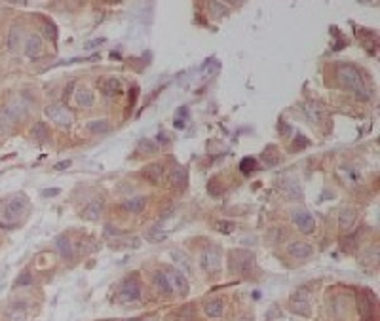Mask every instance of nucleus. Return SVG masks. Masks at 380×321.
<instances>
[{
	"label": "nucleus",
	"instance_id": "nucleus-21",
	"mask_svg": "<svg viewBox=\"0 0 380 321\" xmlns=\"http://www.w3.org/2000/svg\"><path fill=\"white\" fill-rule=\"evenodd\" d=\"M289 308L293 310V312H296V314H300V316H310V314H312V306H310L308 300H293V298H291Z\"/></svg>",
	"mask_w": 380,
	"mask_h": 321
},
{
	"label": "nucleus",
	"instance_id": "nucleus-4",
	"mask_svg": "<svg viewBox=\"0 0 380 321\" xmlns=\"http://www.w3.org/2000/svg\"><path fill=\"white\" fill-rule=\"evenodd\" d=\"M44 114H46L48 120H51V122L57 123V125H63V127H69V125L73 123V114H71V111L65 109L59 103L48 105V107L44 109Z\"/></svg>",
	"mask_w": 380,
	"mask_h": 321
},
{
	"label": "nucleus",
	"instance_id": "nucleus-1",
	"mask_svg": "<svg viewBox=\"0 0 380 321\" xmlns=\"http://www.w3.org/2000/svg\"><path fill=\"white\" fill-rule=\"evenodd\" d=\"M338 80H340V84L344 87H348L357 99H361V101H367L371 97V91L367 89L365 86V82H363V78H361V74L357 71L354 65H338Z\"/></svg>",
	"mask_w": 380,
	"mask_h": 321
},
{
	"label": "nucleus",
	"instance_id": "nucleus-13",
	"mask_svg": "<svg viewBox=\"0 0 380 321\" xmlns=\"http://www.w3.org/2000/svg\"><path fill=\"white\" fill-rule=\"evenodd\" d=\"M42 51V38L38 35H31L25 42V53L31 57V59H37Z\"/></svg>",
	"mask_w": 380,
	"mask_h": 321
},
{
	"label": "nucleus",
	"instance_id": "nucleus-26",
	"mask_svg": "<svg viewBox=\"0 0 380 321\" xmlns=\"http://www.w3.org/2000/svg\"><path fill=\"white\" fill-rule=\"evenodd\" d=\"M42 31H44V37L48 38L49 42H55V40H57V27H55V23H51L49 19L44 21Z\"/></svg>",
	"mask_w": 380,
	"mask_h": 321
},
{
	"label": "nucleus",
	"instance_id": "nucleus-30",
	"mask_svg": "<svg viewBox=\"0 0 380 321\" xmlns=\"http://www.w3.org/2000/svg\"><path fill=\"white\" fill-rule=\"evenodd\" d=\"M166 238H168V234H166V232H162V230H160V226L152 228V230L147 234V240L148 241H152V243H156V241H164Z\"/></svg>",
	"mask_w": 380,
	"mask_h": 321
},
{
	"label": "nucleus",
	"instance_id": "nucleus-33",
	"mask_svg": "<svg viewBox=\"0 0 380 321\" xmlns=\"http://www.w3.org/2000/svg\"><path fill=\"white\" fill-rule=\"evenodd\" d=\"M234 228H236V224L230 222V221H221L219 224H217V230L222 232V234H232Z\"/></svg>",
	"mask_w": 380,
	"mask_h": 321
},
{
	"label": "nucleus",
	"instance_id": "nucleus-23",
	"mask_svg": "<svg viewBox=\"0 0 380 321\" xmlns=\"http://www.w3.org/2000/svg\"><path fill=\"white\" fill-rule=\"evenodd\" d=\"M19 38H23V31L17 27V25H13L12 29H10V35H8V48L12 49H17L19 46Z\"/></svg>",
	"mask_w": 380,
	"mask_h": 321
},
{
	"label": "nucleus",
	"instance_id": "nucleus-10",
	"mask_svg": "<svg viewBox=\"0 0 380 321\" xmlns=\"http://www.w3.org/2000/svg\"><path fill=\"white\" fill-rule=\"evenodd\" d=\"M169 181H171L173 188H177V190H184L186 185H188V173H186V169H184L183 165H175L171 175H169Z\"/></svg>",
	"mask_w": 380,
	"mask_h": 321
},
{
	"label": "nucleus",
	"instance_id": "nucleus-7",
	"mask_svg": "<svg viewBox=\"0 0 380 321\" xmlns=\"http://www.w3.org/2000/svg\"><path fill=\"white\" fill-rule=\"evenodd\" d=\"M166 276H168V280H169V285H171L173 291H177L181 296H186L188 295V289H190V283H188V280L183 276V272L177 270V268H171V270L166 272Z\"/></svg>",
	"mask_w": 380,
	"mask_h": 321
},
{
	"label": "nucleus",
	"instance_id": "nucleus-25",
	"mask_svg": "<svg viewBox=\"0 0 380 321\" xmlns=\"http://www.w3.org/2000/svg\"><path fill=\"white\" fill-rule=\"evenodd\" d=\"M87 129L91 133H107L111 129V123L107 122V120H93V122L87 123Z\"/></svg>",
	"mask_w": 380,
	"mask_h": 321
},
{
	"label": "nucleus",
	"instance_id": "nucleus-39",
	"mask_svg": "<svg viewBox=\"0 0 380 321\" xmlns=\"http://www.w3.org/2000/svg\"><path fill=\"white\" fill-rule=\"evenodd\" d=\"M186 114H188V109H186V107H181V109H177V114H175V116H177V120L184 122V118H188Z\"/></svg>",
	"mask_w": 380,
	"mask_h": 321
},
{
	"label": "nucleus",
	"instance_id": "nucleus-6",
	"mask_svg": "<svg viewBox=\"0 0 380 321\" xmlns=\"http://www.w3.org/2000/svg\"><path fill=\"white\" fill-rule=\"evenodd\" d=\"M200 264L208 274H215L221 270V249L219 247H209L202 253Z\"/></svg>",
	"mask_w": 380,
	"mask_h": 321
},
{
	"label": "nucleus",
	"instance_id": "nucleus-41",
	"mask_svg": "<svg viewBox=\"0 0 380 321\" xmlns=\"http://www.w3.org/2000/svg\"><path fill=\"white\" fill-rule=\"evenodd\" d=\"M280 129H283V131H280L282 135H289V131H291V127H289L287 123L283 122V120H282V122H280Z\"/></svg>",
	"mask_w": 380,
	"mask_h": 321
},
{
	"label": "nucleus",
	"instance_id": "nucleus-31",
	"mask_svg": "<svg viewBox=\"0 0 380 321\" xmlns=\"http://www.w3.org/2000/svg\"><path fill=\"white\" fill-rule=\"evenodd\" d=\"M139 150H141V152H147V154H156V152H158V147H156L152 141L145 139V141L139 143Z\"/></svg>",
	"mask_w": 380,
	"mask_h": 321
},
{
	"label": "nucleus",
	"instance_id": "nucleus-24",
	"mask_svg": "<svg viewBox=\"0 0 380 321\" xmlns=\"http://www.w3.org/2000/svg\"><path fill=\"white\" fill-rule=\"evenodd\" d=\"M206 316H209V318H221L222 316L221 300H209V302H206Z\"/></svg>",
	"mask_w": 380,
	"mask_h": 321
},
{
	"label": "nucleus",
	"instance_id": "nucleus-5",
	"mask_svg": "<svg viewBox=\"0 0 380 321\" xmlns=\"http://www.w3.org/2000/svg\"><path fill=\"white\" fill-rule=\"evenodd\" d=\"M291 221L296 224V228L302 234H312L316 230V219L312 217V213H308L302 207H296V209L291 211Z\"/></svg>",
	"mask_w": 380,
	"mask_h": 321
},
{
	"label": "nucleus",
	"instance_id": "nucleus-43",
	"mask_svg": "<svg viewBox=\"0 0 380 321\" xmlns=\"http://www.w3.org/2000/svg\"><path fill=\"white\" fill-rule=\"evenodd\" d=\"M175 127H179V129L184 127V122H181V120H175Z\"/></svg>",
	"mask_w": 380,
	"mask_h": 321
},
{
	"label": "nucleus",
	"instance_id": "nucleus-38",
	"mask_svg": "<svg viewBox=\"0 0 380 321\" xmlns=\"http://www.w3.org/2000/svg\"><path fill=\"white\" fill-rule=\"evenodd\" d=\"M61 190L59 188H46V190H42V196L44 198H53V196H57Z\"/></svg>",
	"mask_w": 380,
	"mask_h": 321
},
{
	"label": "nucleus",
	"instance_id": "nucleus-19",
	"mask_svg": "<svg viewBox=\"0 0 380 321\" xmlns=\"http://www.w3.org/2000/svg\"><path fill=\"white\" fill-rule=\"evenodd\" d=\"M55 247H57V251L61 253L65 259L71 257L74 253L73 241H71V238H67V236H57V238H55Z\"/></svg>",
	"mask_w": 380,
	"mask_h": 321
},
{
	"label": "nucleus",
	"instance_id": "nucleus-35",
	"mask_svg": "<svg viewBox=\"0 0 380 321\" xmlns=\"http://www.w3.org/2000/svg\"><path fill=\"white\" fill-rule=\"evenodd\" d=\"M208 190L211 192V196H219V194H221V188L217 186V181H215V179H211V181H209Z\"/></svg>",
	"mask_w": 380,
	"mask_h": 321
},
{
	"label": "nucleus",
	"instance_id": "nucleus-34",
	"mask_svg": "<svg viewBox=\"0 0 380 321\" xmlns=\"http://www.w3.org/2000/svg\"><path fill=\"white\" fill-rule=\"evenodd\" d=\"M31 283H33V276H31V272H27V270L15 280V285H31Z\"/></svg>",
	"mask_w": 380,
	"mask_h": 321
},
{
	"label": "nucleus",
	"instance_id": "nucleus-45",
	"mask_svg": "<svg viewBox=\"0 0 380 321\" xmlns=\"http://www.w3.org/2000/svg\"><path fill=\"white\" fill-rule=\"evenodd\" d=\"M129 321H139V320H129Z\"/></svg>",
	"mask_w": 380,
	"mask_h": 321
},
{
	"label": "nucleus",
	"instance_id": "nucleus-15",
	"mask_svg": "<svg viewBox=\"0 0 380 321\" xmlns=\"http://www.w3.org/2000/svg\"><path fill=\"white\" fill-rule=\"evenodd\" d=\"M101 215H103V201H89L84 211H82V217L86 219V221H99L101 219Z\"/></svg>",
	"mask_w": 380,
	"mask_h": 321
},
{
	"label": "nucleus",
	"instance_id": "nucleus-17",
	"mask_svg": "<svg viewBox=\"0 0 380 321\" xmlns=\"http://www.w3.org/2000/svg\"><path fill=\"white\" fill-rule=\"evenodd\" d=\"M152 281H154V287L158 289L162 295H171L173 293V289H171V285H169V280H168L166 272H154Z\"/></svg>",
	"mask_w": 380,
	"mask_h": 321
},
{
	"label": "nucleus",
	"instance_id": "nucleus-12",
	"mask_svg": "<svg viewBox=\"0 0 380 321\" xmlns=\"http://www.w3.org/2000/svg\"><path fill=\"white\" fill-rule=\"evenodd\" d=\"M74 101H76L78 107L89 109V107L95 103V95H93V91H91L89 87H80V89H76V93H74Z\"/></svg>",
	"mask_w": 380,
	"mask_h": 321
},
{
	"label": "nucleus",
	"instance_id": "nucleus-40",
	"mask_svg": "<svg viewBox=\"0 0 380 321\" xmlns=\"http://www.w3.org/2000/svg\"><path fill=\"white\" fill-rule=\"evenodd\" d=\"M137 95H139V87H131V95H129V105H135L137 101Z\"/></svg>",
	"mask_w": 380,
	"mask_h": 321
},
{
	"label": "nucleus",
	"instance_id": "nucleus-2",
	"mask_svg": "<svg viewBox=\"0 0 380 321\" xmlns=\"http://www.w3.org/2000/svg\"><path fill=\"white\" fill-rule=\"evenodd\" d=\"M27 205H29V200L27 196L23 194H17V196H13L8 203H6V207H2V219L8 222L12 221H17L21 215H23L25 211H27Z\"/></svg>",
	"mask_w": 380,
	"mask_h": 321
},
{
	"label": "nucleus",
	"instance_id": "nucleus-11",
	"mask_svg": "<svg viewBox=\"0 0 380 321\" xmlns=\"http://www.w3.org/2000/svg\"><path fill=\"white\" fill-rule=\"evenodd\" d=\"M101 91L107 95V97H114L118 93H122V82L114 76H109L105 80H101Z\"/></svg>",
	"mask_w": 380,
	"mask_h": 321
},
{
	"label": "nucleus",
	"instance_id": "nucleus-14",
	"mask_svg": "<svg viewBox=\"0 0 380 321\" xmlns=\"http://www.w3.org/2000/svg\"><path fill=\"white\" fill-rule=\"evenodd\" d=\"M6 318L8 321H25L27 320V306L23 302H13L6 310Z\"/></svg>",
	"mask_w": 380,
	"mask_h": 321
},
{
	"label": "nucleus",
	"instance_id": "nucleus-8",
	"mask_svg": "<svg viewBox=\"0 0 380 321\" xmlns=\"http://www.w3.org/2000/svg\"><path fill=\"white\" fill-rule=\"evenodd\" d=\"M287 253L293 257V259H298V260H304V259H310L312 255H314V247L306 243V241H291L289 245H287Z\"/></svg>",
	"mask_w": 380,
	"mask_h": 321
},
{
	"label": "nucleus",
	"instance_id": "nucleus-27",
	"mask_svg": "<svg viewBox=\"0 0 380 321\" xmlns=\"http://www.w3.org/2000/svg\"><path fill=\"white\" fill-rule=\"evenodd\" d=\"M33 137L37 139L38 143H44V141H48V137H49L48 127H46L44 123H37V125L33 127Z\"/></svg>",
	"mask_w": 380,
	"mask_h": 321
},
{
	"label": "nucleus",
	"instance_id": "nucleus-28",
	"mask_svg": "<svg viewBox=\"0 0 380 321\" xmlns=\"http://www.w3.org/2000/svg\"><path fill=\"white\" fill-rule=\"evenodd\" d=\"M258 167V163H257V160L253 158V156H246L244 160L240 161V171L242 173H251V171H255Z\"/></svg>",
	"mask_w": 380,
	"mask_h": 321
},
{
	"label": "nucleus",
	"instance_id": "nucleus-37",
	"mask_svg": "<svg viewBox=\"0 0 380 321\" xmlns=\"http://www.w3.org/2000/svg\"><path fill=\"white\" fill-rule=\"evenodd\" d=\"M71 163H73L71 160H63V161H59V163H55V165H53V169H55V171H63V169H69V167H71Z\"/></svg>",
	"mask_w": 380,
	"mask_h": 321
},
{
	"label": "nucleus",
	"instance_id": "nucleus-29",
	"mask_svg": "<svg viewBox=\"0 0 380 321\" xmlns=\"http://www.w3.org/2000/svg\"><path fill=\"white\" fill-rule=\"evenodd\" d=\"M340 247H342V251H346V253H354L356 251V236H346V238H342V241H340Z\"/></svg>",
	"mask_w": 380,
	"mask_h": 321
},
{
	"label": "nucleus",
	"instance_id": "nucleus-22",
	"mask_svg": "<svg viewBox=\"0 0 380 321\" xmlns=\"http://www.w3.org/2000/svg\"><path fill=\"white\" fill-rule=\"evenodd\" d=\"M304 114L308 116V120L314 123H318L321 120V111H319V107L314 101H308L306 105H304Z\"/></svg>",
	"mask_w": 380,
	"mask_h": 321
},
{
	"label": "nucleus",
	"instance_id": "nucleus-18",
	"mask_svg": "<svg viewBox=\"0 0 380 321\" xmlns=\"http://www.w3.org/2000/svg\"><path fill=\"white\" fill-rule=\"evenodd\" d=\"M357 219V211L354 207H344L340 211V215H338V222H340V228L344 230H348V228H352L354 226V222Z\"/></svg>",
	"mask_w": 380,
	"mask_h": 321
},
{
	"label": "nucleus",
	"instance_id": "nucleus-16",
	"mask_svg": "<svg viewBox=\"0 0 380 321\" xmlns=\"http://www.w3.org/2000/svg\"><path fill=\"white\" fill-rule=\"evenodd\" d=\"M162 175H164V167L160 163H148L147 167L143 169V177L152 185H158L162 181Z\"/></svg>",
	"mask_w": 380,
	"mask_h": 321
},
{
	"label": "nucleus",
	"instance_id": "nucleus-20",
	"mask_svg": "<svg viewBox=\"0 0 380 321\" xmlns=\"http://www.w3.org/2000/svg\"><path fill=\"white\" fill-rule=\"evenodd\" d=\"M145 205H147V198L137 196V198L127 200V201L124 203V209L129 211V213H141V211L145 209Z\"/></svg>",
	"mask_w": 380,
	"mask_h": 321
},
{
	"label": "nucleus",
	"instance_id": "nucleus-36",
	"mask_svg": "<svg viewBox=\"0 0 380 321\" xmlns=\"http://www.w3.org/2000/svg\"><path fill=\"white\" fill-rule=\"evenodd\" d=\"M105 44V38H95V40H91V42H86L84 44V49H93L97 48V46H103Z\"/></svg>",
	"mask_w": 380,
	"mask_h": 321
},
{
	"label": "nucleus",
	"instance_id": "nucleus-42",
	"mask_svg": "<svg viewBox=\"0 0 380 321\" xmlns=\"http://www.w3.org/2000/svg\"><path fill=\"white\" fill-rule=\"evenodd\" d=\"M158 141L162 143V145H166V143H169V137L166 135L164 131H160V135H158Z\"/></svg>",
	"mask_w": 380,
	"mask_h": 321
},
{
	"label": "nucleus",
	"instance_id": "nucleus-32",
	"mask_svg": "<svg viewBox=\"0 0 380 321\" xmlns=\"http://www.w3.org/2000/svg\"><path fill=\"white\" fill-rule=\"evenodd\" d=\"M306 147H310V139H306L302 133H296V137H295L293 141V148L295 150H302V148Z\"/></svg>",
	"mask_w": 380,
	"mask_h": 321
},
{
	"label": "nucleus",
	"instance_id": "nucleus-44",
	"mask_svg": "<svg viewBox=\"0 0 380 321\" xmlns=\"http://www.w3.org/2000/svg\"><path fill=\"white\" fill-rule=\"evenodd\" d=\"M111 57H112V59H120V53H114V51H112Z\"/></svg>",
	"mask_w": 380,
	"mask_h": 321
},
{
	"label": "nucleus",
	"instance_id": "nucleus-9",
	"mask_svg": "<svg viewBox=\"0 0 380 321\" xmlns=\"http://www.w3.org/2000/svg\"><path fill=\"white\" fill-rule=\"evenodd\" d=\"M120 298L124 302H135L141 298V285L135 280H127L120 289Z\"/></svg>",
	"mask_w": 380,
	"mask_h": 321
},
{
	"label": "nucleus",
	"instance_id": "nucleus-3",
	"mask_svg": "<svg viewBox=\"0 0 380 321\" xmlns=\"http://www.w3.org/2000/svg\"><path fill=\"white\" fill-rule=\"evenodd\" d=\"M253 264H255V255L251 251H244V249H238L230 253V266L234 272L238 274H247L249 270H253Z\"/></svg>",
	"mask_w": 380,
	"mask_h": 321
}]
</instances>
